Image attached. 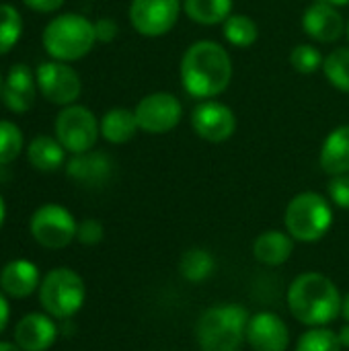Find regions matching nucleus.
I'll list each match as a JSON object with an SVG mask.
<instances>
[{"instance_id":"obj_1","label":"nucleus","mask_w":349,"mask_h":351,"mask_svg":"<svg viewBox=\"0 0 349 351\" xmlns=\"http://www.w3.org/2000/svg\"><path fill=\"white\" fill-rule=\"evenodd\" d=\"M232 80L230 53L216 41L202 39L191 43L181 58V82L187 95L195 99H214L222 95Z\"/></svg>"},{"instance_id":"obj_2","label":"nucleus","mask_w":349,"mask_h":351,"mask_svg":"<svg viewBox=\"0 0 349 351\" xmlns=\"http://www.w3.org/2000/svg\"><path fill=\"white\" fill-rule=\"evenodd\" d=\"M288 308L306 327H329L341 315V294L335 282L319 271H306L288 288Z\"/></svg>"},{"instance_id":"obj_3","label":"nucleus","mask_w":349,"mask_h":351,"mask_svg":"<svg viewBox=\"0 0 349 351\" xmlns=\"http://www.w3.org/2000/svg\"><path fill=\"white\" fill-rule=\"evenodd\" d=\"M251 315L241 304H220L202 313L195 339L202 351H241Z\"/></svg>"},{"instance_id":"obj_4","label":"nucleus","mask_w":349,"mask_h":351,"mask_svg":"<svg viewBox=\"0 0 349 351\" xmlns=\"http://www.w3.org/2000/svg\"><path fill=\"white\" fill-rule=\"evenodd\" d=\"M43 47L51 60L58 62H76L91 53L97 43L95 23L76 12H64L53 16L41 35Z\"/></svg>"},{"instance_id":"obj_5","label":"nucleus","mask_w":349,"mask_h":351,"mask_svg":"<svg viewBox=\"0 0 349 351\" xmlns=\"http://www.w3.org/2000/svg\"><path fill=\"white\" fill-rule=\"evenodd\" d=\"M288 234L298 243H317L333 226V208L329 199L315 191L294 195L284 214Z\"/></svg>"},{"instance_id":"obj_6","label":"nucleus","mask_w":349,"mask_h":351,"mask_svg":"<svg viewBox=\"0 0 349 351\" xmlns=\"http://www.w3.org/2000/svg\"><path fill=\"white\" fill-rule=\"evenodd\" d=\"M86 298L84 280L70 267H53L39 284V302L53 319L74 317Z\"/></svg>"},{"instance_id":"obj_7","label":"nucleus","mask_w":349,"mask_h":351,"mask_svg":"<svg viewBox=\"0 0 349 351\" xmlns=\"http://www.w3.org/2000/svg\"><path fill=\"white\" fill-rule=\"evenodd\" d=\"M53 134L66 152L82 154L95 148L101 136V123L88 107L74 103L58 113L53 121Z\"/></svg>"},{"instance_id":"obj_8","label":"nucleus","mask_w":349,"mask_h":351,"mask_svg":"<svg viewBox=\"0 0 349 351\" xmlns=\"http://www.w3.org/2000/svg\"><path fill=\"white\" fill-rule=\"evenodd\" d=\"M76 228L78 222L74 220L70 210L60 204L39 206L29 220V230L35 243L51 251L68 247L76 239Z\"/></svg>"},{"instance_id":"obj_9","label":"nucleus","mask_w":349,"mask_h":351,"mask_svg":"<svg viewBox=\"0 0 349 351\" xmlns=\"http://www.w3.org/2000/svg\"><path fill=\"white\" fill-rule=\"evenodd\" d=\"M35 80L43 99L60 107L74 105L82 93L80 76L72 66H68V62L51 60L39 64L35 70Z\"/></svg>"},{"instance_id":"obj_10","label":"nucleus","mask_w":349,"mask_h":351,"mask_svg":"<svg viewBox=\"0 0 349 351\" xmlns=\"http://www.w3.org/2000/svg\"><path fill=\"white\" fill-rule=\"evenodd\" d=\"M181 6V0H132L130 23L144 37H163L179 21Z\"/></svg>"},{"instance_id":"obj_11","label":"nucleus","mask_w":349,"mask_h":351,"mask_svg":"<svg viewBox=\"0 0 349 351\" xmlns=\"http://www.w3.org/2000/svg\"><path fill=\"white\" fill-rule=\"evenodd\" d=\"M134 113L142 132L158 136L179 125L183 117V107L181 101L171 93H152L140 99Z\"/></svg>"},{"instance_id":"obj_12","label":"nucleus","mask_w":349,"mask_h":351,"mask_svg":"<svg viewBox=\"0 0 349 351\" xmlns=\"http://www.w3.org/2000/svg\"><path fill=\"white\" fill-rule=\"evenodd\" d=\"M191 128L206 142L220 144V142H226L228 138H232V134L237 130V117L228 105L214 101V99H206L193 109Z\"/></svg>"},{"instance_id":"obj_13","label":"nucleus","mask_w":349,"mask_h":351,"mask_svg":"<svg viewBox=\"0 0 349 351\" xmlns=\"http://www.w3.org/2000/svg\"><path fill=\"white\" fill-rule=\"evenodd\" d=\"M245 337L253 351H286L290 346V329L286 321L272 311L251 315Z\"/></svg>"},{"instance_id":"obj_14","label":"nucleus","mask_w":349,"mask_h":351,"mask_svg":"<svg viewBox=\"0 0 349 351\" xmlns=\"http://www.w3.org/2000/svg\"><path fill=\"white\" fill-rule=\"evenodd\" d=\"M37 95L35 72L27 64H14L2 80V105L12 113H27Z\"/></svg>"},{"instance_id":"obj_15","label":"nucleus","mask_w":349,"mask_h":351,"mask_svg":"<svg viewBox=\"0 0 349 351\" xmlns=\"http://www.w3.org/2000/svg\"><path fill=\"white\" fill-rule=\"evenodd\" d=\"M302 27L306 35L321 43L337 41L346 31V21L337 6L329 4L327 0H315L302 16Z\"/></svg>"},{"instance_id":"obj_16","label":"nucleus","mask_w":349,"mask_h":351,"mask_svg":"<svg viewBox=\"0 0 349 351\" xmlns=\"http://www.w3.org/2000/svg\"><path fill=\"white\" fill-rule=\"evenodd\" d=\"M58 339V327L47 313H29L14 327V343L23 351H47Z\"/></svg>"},{"instance_id":"obj_17","label":"nucleus","mask_w":349,"mask_h":351,"mask_svg":"<svg viewBox=\"0 0 349 351\" xmlns=\"http://www.w3.org/2000/svg\"><path fill=\"white\" fill-rule=\"evenodd\" d=\"M66 175L84 187H101L113 175V160L105 152L88 150L82 154H72L66 162Z\"/></svg>"},{"instance_id":"obj_18","label":"nucleus","mask_w":349,"mask_h":351,"mask_svg":"<svg viewBox=\"0 0 349 351\" xmlns=\"http://www.w3.org/2000/svg\"><path fill=\"white\" fill-rule=\"evenodd\" d=\"M39 269L27 259H12L0 271V290L10 298H27L39 290Z\"/></svg>"},{"instance_id":"obj_19","label":"nucleus","mask_w":349,"mask_h":351,"mask_svg":"<svg viewBox=\"0 0 349 351\" xmlns=\"http://www.w3.org/2000/svg\"><path fill=\"white\" fill-rule=\"evenodd\" d=\"M321 169L335 177L349 175V123L335 128L323 142L319 154Z\"/></svg>"},{"instance_id":"obj_20","label":"nucleus","mask_w":349,"mask_h":351,"mask_svg":"<svg viewBox=\"0 0 349 351\" xmlns=\"http://www.w3.org/2000/svg\"><path fill=\"white\" fill-rule=\"evenodd\" d=\"M294 253V239L282 230H265L253 243V255L267 267L284 265Z\"/></svg>"},{"instance_id":"obj_21","label":"nucleus","mask_w":349,"mask_h":351,"mask_svg":"<svg viewBox=\"0 0 349 351\" xmlns=\"http://www.w3.org/2000/svg\"><path fill=\"white\" fill-rule=\"evenodd\" d=\"M27 160L35 171L53 173L66 162V148L56 136H35L27 146Z\"/></svg>"},{"instance_id":"obj_22","label":"nucleus","mask_w":349,"mask_h":351,"mask_svg":"<svg viewBox=\"0 0 349 351\" xmlns=\"http://www.w3.org/2000/svg\"><path fill=\"white\" fill-rule=\"evenodd\" d=\"M101 136L111 142V144H125L130 142L140 125H138V119H136V113L125 109V107H115V109H109L103 117H101Z\"/></svg>"},{"instance_id":"obj_23","label":"nucleus","mask_w":349,"mask_h":351,"mask_svg":"<svg viewBox=\"0 0 349 351\" xmlns=\"http://www.w3.org/2000/svg\"><path fill=\"white\" fill-rule=\"evenodd\" d=\"M185 14L200 25H218L232 14V0H183Z\"/></svg>"},{"instance_id":"obj_24","label":"nucleus","mask_w":349,"mask_h":351,"mask_svg":"<svg viewBox=\"0 0 349 351\" xmlns=\"http://www.w3.org/2000/svg\"><path fill=\"white\" fill-rule=\"evenodd\" d=\"M214 271H216V259L208 249L193 247V249L185 251L179 259V274L187 282H193V284L204 282Z\"/></svg>"},{"instance_id":"obj_25","label":"nucleus","mask_w":349,"mask_h":351,"mask_svg":"<svg viewBox=\"0 0 349 351\" xmlns=\"http://www.w3.org/2000/svg\"><path fill=\"white\" fill-rule=\"evenodd\" d=\"M224 37L234 47H249L259 37L257 23L247 14H230L224 23Z\"/></svg>"},{"instance_id":"obj_26","label":"nucleus","mask_w":349,"mask_h":351,"mask_svg":"<svg viewBox=\"0 0 349 351\" xmlns=\"http://www.w3.org/2000/svg\"><path fill=\"white\" fill-rule=\"evenodd\" d=\"M23 35V16L12 4L0 2V56L8 53Z\"/></svg>"},{"instance_id":"obj_27","label":"nucleus","mask_w":349,"mask_h":351,"mask_svg":"<svg viewBox=\"0 0 349 351\" xmlns=\"http://www.w3.org/2000/svg\"><path fill=\"white\" fill-rule=\"evenodd\" d=\"M323 72L327 80L341 93H349V47H337L325 56Z\"/></svg>"},{"instance_id":"obj_28","label":"nucleus","mask_w":349,"mask_h":351,"mask_svg":"<svg viewBox=\"0 0 349 351\" xmlns=\"http://www.w3.org/2000/svg\"><path fill=\"white\" fill-rule=\"evenodd\" d=\"M344 346L339 335L329 327H311L306 333L300 335L296 351H341Z\"/></svg>"},{"instance_id":"obj_29","label":"nucleus","mask_w":349,"mask_h":351,"mask_svg":"<svg viewBox=\"0 0 349 351\" xmlns=\"http://www.w3.org/2000/svg\"><path fill=\"white\" fill-rule=\"evenodd\" d=\"M25 148L23 132L16 123L0 119V165H8L19 158Z\"/></svg>"},{"instance_id":"obj_30","label":"nucleus","mask_w":349,"mask_h":351,"mask_svg":"<svg viewBox=\"0 0 349 351\" xmlns=\"http://www.w3.org/2000/svg\"><path fill=\"white\" fill-rule=\"evenodd\" d=\"M323 62H325L323 53L311 43L296 45L290 51V64L300 74H315L317 70H323Z\"/></svg>"},{"instance_id":"obj_31","label":"nucleus","mask_w":349,"mask_h":351,"mask_svg":"<svg viewBox=\"0 0 349 351\" xmlns=\"http://www.w3.org/2000/svg\"><path fill=\"white\" fill-rule=\"evenodd\" d=\"M105 237V228L99 220L95 218H86L82 222H78V228H76V241L80 245H86V247H95L103 241Z\"/></svg>"},{"instance_id":"obj_32","label":"nucleus","mask_w":349,"mask_h":351,"mask_svg":"<svg viewBox=\"0 0 349 351\" xmlns=\"http://www.w3.org/2000/svg\"><path fill=\"white\" fill-rule=\"evenodd\" d=\"M329 197L331 202L341 208V210H349V175H335L329 181Z\"/></svg>"},{"instance_id":"obj_33","label":"nucleus","mask_w":349,"mask_h":351,"mask_svg":"<svg viewBox=\"0 0 349 351\" xmlns=\"http://www.w3.org/2000/svg\"><path fill=\"white\" fill-rule=\"evenodd\" d=\"M95 33H97V41H101V43H109V41H113V39L117 37L119 27H117V23H115L113 19L103 16V19L95 21Z\"/></svg>"},{"instance_id":"obj_34","label":"nucleus","mask_w":349,"mask_h":351,"mask_svg":"<svg viewBox=\"0 0 349 351\" xmlns=\"http://www.w3.org/2000/svg\"><path fill=\"white\" fill-rule=\"evenodd\" d=\"M64 2L66 0H23V4L35 12H56L58 8H62Z\"/></svg>"},{"instance_id":"obj_35","label":"nucleus","mask_w":349,"mask_h":351,"mask_svg":"<svg viewBox=\"0 0 349 351\" xmlns=\"http://www.w3.org/2000/svg\"><path fill=\"white\" fill-rule=\"evenodd\" d=\"M8 319H10V306H8L6 294L0 290V333L6 329V325H8Z\"/></svg>"},{"instance_id":"obj_36","label":"nucleus","mask_w":349,"mask_h":351,"mask_svg":"<svg viewBox=\"0 0 349 351\" xmlns=\"http://www.w3.org/2000/svg\"><path fill=\"white\" fill-rule=\"evenodd\" d=\"M337 335H339V341H341V346L349 350V323H346V325L339 329V333H337Z\"/></svg>"},{"instance_id":"obj_37","label":"nucleus","mask_w":349,"mask_h":351,"mask_svg":"<svg viewBox=\"0 0 349 351\" xmlns=\"http://www.w3.org/2000/svg\"><path fill=\"white\" fill-rule=\"evenodd\" d=\"M341 317L349 323V292L344 296V302H341Z\"/></svg>"},{"instance_id":"obj_38","label":"nucleus","mask_w":349,"mask_h":351,"mask_svg":"<svg viewBox=\"0 0 349 351\" xmlns=\"http://www.w3.org/2000/svg\"><path fill=\"white\" fill-rule=\"evenodd\" d=\"M0 351H23L16 343H8V341H0Z\"/></svg>"},{"instance_id":"obj_39","label":"nucleus","mask_w":349,"mask_h":351,"mask_svg":"<svg viewBox=\"0 0 349 351\" xmlns=\"http://www.w3.org/2000/svg\"><path fill=\"white\" fill-rule=\"evenodd\" d=\"M4 218H6V204H4V197L0 195V228L4 224Z\"/></svg>"},{"instance_id":"obj_40","label":"nucleus","mask_w":349,"mask_h":351,"mask_svg":"<svg viewBox=\"0 0 349 351\" xmlns=\"http://www.w3.org/2000/svg\"><path fill=\"white\" fill-rule=\"evenodd\" d=\"M329 4H333V6H346L349 4V0H327Z\"/></svg>"},{"instance_id":"obj_41","label":"nucleus","mask_w":349,"mask_h":351,"mask_svg":"<svg viewBox=\"0 0 349 351\" xmlns=\"http://www.w3.org/2000/svg\"><path fill=\"white\" fill-rule=\"evenodd\" d=\"M2 80H4V78L0 76V99H2Z\"/></svg>"},{"instance_id":"obj_42","label":"nucleus","mask_w":349,"mask_h":351,"mask_svg":"<svg viewBox=\"0 0 349 351\" xmlns=\"http://www.w3.org/2000/svg\"><path fill=\"white\" fill-rule=\"evenodd\" d=\"M348 37H349V23H348Z\"/></svg>"}]
</instances>
